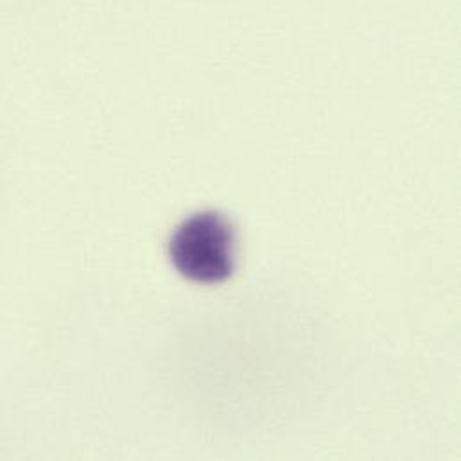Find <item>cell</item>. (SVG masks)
Returning a JSON list of instances; mask_svg holds the SVG:
<instances>
[{
    "label": "cell",
    "instance_id": "cell-1",
    "mask_svg": "<svg viewBox=\"0 0 461 461\" xmlns=\"http://www.w3.org/2000/svg\"><path fill=\"white\" fill-rule=\"evenodd\" d=\"M173 266L189 280L218 284L235 269V233L230 221L214 211L185 220L171 237Z\"/></svg>",
    "mask_w": 461,
    "mask_h": 461
}]
</instances>
